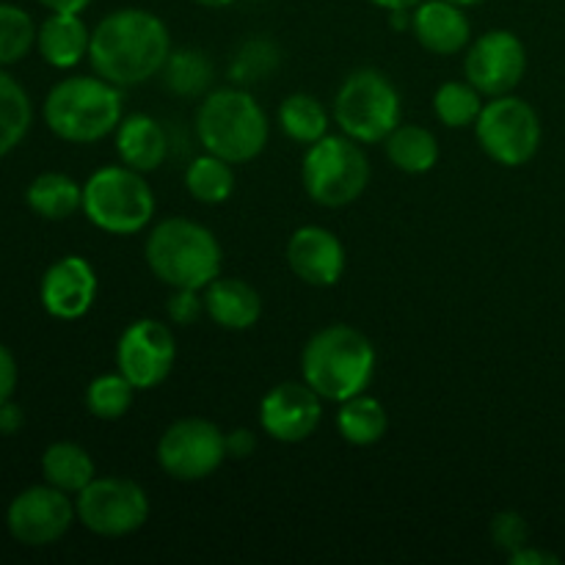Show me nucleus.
<instances>
[{
    "label": "nucleus",
    "mask_w": 565,
    "mask_h": 565,
    "mask_svg": "<svg viewBox=\"0 0 565 565\" xmlns=\"http://www.w3.org/2000/svg\"><path fill=\"white\" fill-rule=\"evenodd\" d=\"M88 47H92V31L81 14L50 11L36 31L39 55L55 70H75L83 58H88Z\"/></svg>",
    "instance_id": "21"
},
{
    "label": "nucleus",
    "mask_w": 565,
    "mask_h": 565,
    "mask_svg": "<svg viewBox=\"0 0 565 565\" xmlns=\"http://www.w3.org/2000/svg\"><path fill=\"white\" fill-rule=\"evenodd\" d=\"M370 169L364 143L353 141L345 132H329L312 147H307L301 163V182L315 204L329 210L348 207L370 185Z\"/></svg>",
    "instance_id": "7"
},
{
    "label": "nucleus",
    "mask_w": 565,
    "mask_h": 565,
    "mask_svg": "<svg viewBox=\"0 0 565 565\" xmlns=\"http://www.w3.org/2000/svg\"><path fill=\"white\" fill-rule=\"evenodd\" d=\"M541 119L533 105L513 94L491 97L475 121V138L494 163L519 169L541 149Z\"/></svg>",
    "instance_id": "9"
},
{
    "label": "nucleus",
    "mask_w": 565,
    "mask_h": 565,
    "mask_svg": "<svg viewBox=\"0 0 565 565\" xmlns=\"http://www.w3.org/2000/svg\"><path fill=\"white\" fill-rule=\"evenodd\" d=\"M199 6H204V9H226V6H232L235 0H196Z\"/></svg>",
    "instance_id": "42"
},
{
    "label": "nucleus",
    "mask_w": 565,
    "mask_h": 565,
    "mask_svg": "<svg viewBox=\"0 0 565 565\" xmlns=\"http://www.w3.org/2000/svg\"><path fill=\"white\" fill-rule=\"evenodd\" d=\"M401 92L392 77L373 66H364L340 83L331 116L340 132L370 147L390 138V132L401 125Z\"/></svg>",
    "instance_id": "8"
},
{
    "label": "nucleus",
    "mask_w": 565,
    "mask_h": 565,
    "mask_svg": "<svg viewBox=\"0 0 565 565\" xmlns=\"http://www.w3.org/2000/svg\"><path fill=\"white\" fill-rule=\"evenodd\" d=\"M116 152L119 160L141 174H152L169 158V132L154 116L130 114L116 127Z\"/></svg>",
    "instance_id": "20"
},
{
    "label": "nucleus",
    "mask_w": 565,
    "mask_h": 565,
    "mask_svg": "<svg viewBox=\"0 0 565 565\" xmlns=\"http://www.w3.org/2000/svg\"><path fill=\"white\" fill-rule=\"evenodd\" d=\"M386 160L403 174H428L439 163V141L428 127L397 125L384 141Z\"/></svg>",
    "instance_id": "26"
},
{
    "label": "nucleus",
    "mask_w": 565,
    "mask_h": 565,
    "mask_svg": "<svg viewBox=\"0 0 565 565\" xmlns=\"http://www.w3.org/2000/svg\"><path fill=\"white\" fill-rule=\"evenodd\" d=\"M412 33L434 55H458L472 42L469 17L450 0H423L412 11Z\"/></svg>",
    "instance_id": "18"
},
{
    "label": "nucleus",
    "mask_w": 565,
    "mask_h": 565,
    "mask_svg": "<svg viewBox=\"0 0 565 565\" xmlns=\"http://www.w3.org/2000/svg\"><path fill=\"white\" fill-rule=\"evenodd\" d=\"M25 204L44 221L72 218L83 210V185L61 171H44L28 185Z\"/></svg>",
    "instance_id": "24"
},
{
    "label": "nucleus",
    "mask_w": 565,
    "mask_h": 565,
    "mask_svg": "<svg viewBox=\"0 0 565 565\" xmlns=\"http://www.w3.org/2000/svg\"><path fill=\"white\" fill-rule=\"evenodd\" d=\"M136 386L116 370V373H103L86 386V408L92 417L103 423H116L130 412L136 401Z\"/></svg>",
    "instance_id": "32"
},
{
    "label": "nucleus",
    "mask_w": 565,
    "mask_h": 565,
    "mask_svg": "<svg viewBox=\"0 0 565 565\" xmlns=\"http://www.w3.org/2000/svg\"><path fill=\"white\" fill-rule=\"evenodd\" d=\"M279 119L281 132H285L290 141L301 143V147H312L315 141H320L323 136H329V110L312 94L296 92L279 105Z\"/></svg>",
    "instance_id": "27"
},
{
    "label": "nucleus",
    "mask_w": 565,
    "mask_h": 565,
    "mask_svg": "<svg viewBox=\"0 0 565 565\" xmlns=\"http://www.w3.org/2000/svg\"><path fill=\"white\" fill-rule=\"evenodd\" d=\"M235 166L218 154H199L185 169L188 193L202 204H224L235 193Z\"/></svg>",
    "instance_id": "29"
},
{
    "label": "nucleus",
    "mask_w": 565,
    "mask_h": 565,
    "mask_svg": "<svg viewBox=\"0 0 565 565\" xmlns=\"http://www.w3.org/2000/svg\"><path fill=\"white\" fill-rule=\"evenodd\" d=\"M292 274L312 287H334L345 274V246L331 230L318 224L298 226L285 248Z\"/></svg>",
    "instance_id": "17"
},
{
    "label": "nucleus",
    "mask_w": 565,
    "mask_h": 565,
    "mask_svg": "<svg viewBox=\"0 0 565 565\" xmlns=\"http://www.w3.org/2000/svg\"><path fill=\"white\" fill-rule=\"evenodd\" d=\"M508 563L511 565H557L561 563V557L552 555V552H546V550H539V546L527 544V546H522V550L513 552V555H508Z\"/></svg>",
    "instance_id": "38"
},
{
    "label": "nucleus",
    "mask_w": 565,
    "mask_h": 565,
    "mask_svg": "<svg viewBox=\"0 0 565 565\" xmlns=\"http://www.w3.org/2000/svg\"><path fill=\"white\" fill-rule=\"evenodd\" d=\"M323 423V397L307 381H281L259 403V425L281 445L307 441Z\"/></svg>",
    "instance_id": "15"
},
{
    "label": "nucleus",
    "mask_w": 565,
    "mask_h": 565,
    "mask_svg": "<svg viewBox=\"0 0 565 565\" xmlns=\"http://www.w3.org/2000/svg\"><path fill=\"white\" fill-rule=\"evenodd\" d=\"M125 88L99 75H72L55 83L44 97V125L66 143H97L116 132L125 119Z\"/></svg>",
    "instance_id": "4"
},
{
    "label": "nucleus",
    "mask_w": 565,
    "mask_h": 565,
    "mask_svg": "<svg viewBox=\"0 0 565 565\" xmlns=\"http://www.w3.org/2000/svg\"><path fill=\"white\" fill-rule=\"evenodd\" d=\"M177 362V340L169 323L141 318L121 331L116 342V370L136 390H154L171 375Z\"/></svg>",
    "instance_id": "13"
},
{
    "label": "nucleus",
    "mask_w": 565,
    "mask_h": 565,
    "mask_svg": "<svg viewBox=\"0 0 565 565\" xmlns=\"http://www.w3.org/2000/svg\"><path fill=\"white\" fill-rule=\"evenodd\" d=\"M224 441L226 458H232V461H246V458H252L254 450H257V434L248 428L230 430V434H224Z\"/></svg>",
    "instance_id": "36"
},
{
    "label": "nucleus",
    "mask_w": 565,
    "mask_h": 565,
    "mask_svg": "<svg viewBox=\"0 0 565 565\" xmlns=\"http://www.w3.org/2000/svg\"><path fill=\"white\" fill-rule=\"evenodd\" d=\"M491 541H494V546L500 552L513 555V552L530 544L527 519L516 511H500L491 519Z\"/></svg>",
    "instance_id": "34"
},
{
    "label": "nucleus",
    "mask_w": 565,
    "mask_h": 565,
    "mask_svg": "<svg viewBox=\"0 0 565 565\" xmlns=\"http://www.w3.org/2000/svg\"><path fill=\"white\" fill-rule=\"evenodd\" d=\"M226 461L224 430L204 417H182L158 439V463L171 480L199 483Z\"/></svg>",
    "instance_id": "11"
},
{
    "label": "nucleus",
    "mask_w": 565,
    "mask_h": 565,
    "mask_svg": "<svg viewBox=\"0 0 565 565\" xmlns=\"http://www.w3.org/2000/svg\"><path fill=\"white\" fill-rule=\"evenodd\" d=\"M160 77H163V88L169 94L182 99H196L213 92L215 64L204 50L177 47L166 58Z\"/></svg>",
    "instance_id": "22"
},
{
    "label": "nucleus",
    "mask_w": 565,
    "mask_h": 565,
    "mask_svg": "<svg viewBox=\"0 0 565 565\" xmlns=\"http://www.w3.org/2000/svg\"><path fill=\"white\" fill-rule=\"evenodd\" d=\"M39 298L50 318L81 320L97 301V274L92 263L77 254L55 259L42 276Z\"/></svg>",
    "instance_id": "16"
},
{
    "label": "nucleus",
    "mask_w": 565,
    "mask_h": 565,
    "mask_svg": "<svg viewBox=\"0 0 565 565\" xmlns=\"http://www.w3.org/2000/svg\"><path fill=\"white\" fill-rule=\"evenodd\" d=\"M483 94L469 81H447L434 94V114L450 130L475 127L483 110Z\"/></svg>",
    "instance_id": "31"
},
{
    "label": "nucleus",
    "mask_w": 565,
    "mask_h": 565,
    "mask_svg": "<svg viewBox=\"0 0 565 565\" xmlns=\"http://www.w3.org/2000/svg\"><path fill=\"white\" fill-rule=\"evenodd\" d=\"M281 66V50L274 39L254 36L243 42L235 50L230 61V81L235 86H254L259 81H268L276 70Z\"/></svg>",
    "instance_id": "30"
},
{
    "label": "nucleus",
    "mask_w": 565,
    "mask_h": 565,
    "mask_svg": "<svg viewBox=\"0 0 565 565\" xmlns=\"http://www.w3.org/2000/svg\"><path fill=\"white\" fill-rule=\"evenodd\" d=\"M450 3L461 6V9H469V6H478V3H483V0H450Z\"/></svg>",
    "instance_id": "43"
},
{
    "label": "nucleus",
    "mask_w": 565,
    "mask_h": 565,
    "mask_svg": "<svg viewBox=\"0 0 565 565\" xmlns=\"http://www.w3.org/2000/svg\"><path fill=\"white\" fill-rule=\"evenodd\" d=\"M193 127L204 152L218 154L232 166L257 160L268 147L270 136L263 105L243 86L213 88L204 94Z\"/></svg>",
    "instance_id": "2"
},
{
    "label": "nucleus",
    "mask_w": 565,
    "mask_h": 565,
    "mask_svg": "<svg viewBox=\"0 0 565 565\" xmlns=\"http://www.w3.org/2000/svg\"><path fill=\"white\" fill-rule=\"evenodd\" d=\"M25 425V412L14 401L0 403V436H17Z\"/></svg>",
    "instance_id": "39"
},
{
    "label": "nucleus",
    "mask_w": 565,
    "mask_h": 565,
    "mask_svg": "<svg viewBox=\"0 0 565 565\" xmlns=\"http://www.w3.org/2000/svg\"><path fill=\"white\" fill-rule=\"evenodd\" d=\"M301 375L323 401L342 403L362 395L375 375L373 342L353 326H326L303 345Z\"/></svg>",
    "instance_id": "3"
},
{
    "label": "nucleus",
    "mask_w": 565,
    "mask_h": 565,
    "mask_svg": "<svg viewBox=\"0 0 565 565\" xmlns=\"http://www.w3.org/2000/svg\"><path fill=\"white\" fill-rule=\"evenodd\" d=\"M527 72V47L513 31L497 28L486 31L475 42H469L463 58V77L478 88L483 97H502L513 94Z\"/></svg>",
    "instance_id": "14"
},
{
    "label": "nucleus",
    "mask_w": 565,
    "mask_h": 565,
    "mask_svg": "<svg viewBox=\"0 0 565 565\" xmlns=\"http://www.w3.org/2000/svg\"><path fill=\"white\" fill-rule=\"evenodd\" d=\"M154 193L147 174L130 166H99L83 185L81 213L108 235H138L154 218Z\"/></svg>",
    "instance_id": "6"
},
{
    "label": "nucleus",
    "mask_w": 565,
    "mask_h": 565,
    "mask_svg": "<svg viewBox=\"0 0 565 565\" xmlns=\"http://www.w3.org/2000/svg\"><path fill=\"white\" fill-rule=\"evenodd\" d=\"M42 478L44 483L75 497L97 478V467L86 447L75 441H53L42 456Z\"/></svg>",
    "instance_id": "25"
},
{
    "label": "nucleus",
    "mask_w": 565,
    "mask_h": 565,
    "mask_svg": "<svg viewBox=\"0 0 565 565\" xmlns=\"http://www.w3.org/2000/svg\"><path fill=\"white\" fill-rule=\"evenodd\" d=\"M204 315L226 331H248L263 318V296L237 276H215L202 290Z\"/></svg>",
    "instance_id": "19"
},
{
    "label": "nucleus",
    "mask_w": 565,
    "mask_h": 565,
    "mask_svg": "<svg viewBox=\"0 0 565 565\" xmlns=\"http://www.w3.org/2000/svg\"><path fill=\"white\" fill-rule=\"evenodd\" d=\"M33 125V105L17 77L0 70V160L25 141Z\"/></svg>",
    "instance_id": "28"
},
{
    "label": "nucleus",
    "mask_w": 565,
    "mask_h": 565,
    "mask_svg": "<svg viewBox=\"0 0 565 565\" xmlns=\"http://www.w3.org/2000/svg\"><path fill=\"white\" fill-rule=\"evenodd\" d=\"M36 22L25 9L0 3V70L14 66L36 47Z\"/></svg>",
    "instance_id": "33"
},
{
    "label": "nucleus",
    "mask_w": 565,
    "mask_h": 565,
    "mask_svg": "<svg viewBox=\"0 0 565 565\" xmlns=\"http://www.w3.org/2000/svg\"><path fill=\"white\" fill-rule=\"evenodd\" d=\"M204 312L202 290H188V287H174L166 301V318L174 326L196 323L199 315Z\"/></svg>",
    "instance_id": "35"
},
{
    "label": "nucleus",
    "mask_w": 565,
    "mask_h": 565,
    "mask_svg": "<svg viewBox=\"0 0 565 565\" xmlns=\"http://www.w3.org/2000/svg\"><path fill=\"white\" fill-rule=\"evenodd\" d=\"M47 11H58V14H81L92 6V0H36Z\"/></svg>",
    "instance_id": "40"
},
{
    "label": "nucleus",
    "mask_w": 565,
    "mask_h": 565,
    "mask_svg": "<svg viewBox=\"0 0 565 565\" xmlns=\"http://www.w3.org/2000/svg\"><path fill=\"white\" fill-rule=\"evenodd\" d=\"M75 522L77 511L72 494L50 483L20 491L6 511V527H9L11 539L22 546H33V550L58 544Z\"/></svg>",
    "instance_id": "12"
},
{
    "label": "nucleus",
    "mask_w": 565,
    "mask_h": 565,
    "mask_svg": "<svg viewBox=\"0 0 565 565\" xmlns=\"http://www.w3.org/2000/svg\"><path fill=\"white\" fill-rule=\"evenodd\" d=\"M337 430L342 439L353 447H373L390 430V414H386L384 403L379 397L367 395H353L340 403L337 408Z\"/></svg>",
    "instance_id": "23"
},
{
    "label": "nucleus",
    "mask_w": 565,
    "mask_h": 565,
    "mask_svg": "<svg viewBox=\"0 0 565 565\" xmlns=\"http://www.w3.org/2000/svg\"><path fill=\"white\" fill-rule=\"evenodd\" d=\"M171 50V33L158 14L147 9H116L92 31L88 64L103 81L136 88L160 75Z\"/></svg>",
    "instance_id": "1"
},
{
    "label": "nucleus",
    "mask_w": 565,
    "mask_h": 565,
    "mask_svg": "<svg viewBox=\"0 0 565 565\" xmlns=\"http://www.w3.org/2000/svg\"><path fill=\"white\" fill-rule=\"evenodd\" d=\"M149 270L166 287L204 290L221 276L224 252L213 232L191 218H163L152 226L143 243Z\"/></svg>",
    "instance_id": "5"
},
{
    "label": "nucleus",
    "mask_w": 565,
    "mask_h": 565,
    "mask_svg": "<svg viewBox=\"0 0 565 565\" xmlns=\"http://www.w3.org/2000/svg\"><path fill=\"white\" fill-rule=\"evenodd\" d=\"M17 381H20V370H17L14 353L0 342V403L14 397Z\"/></svg>",
    "instance_id": "37"
},
{
    "label": "nucleus",
    "mask_w": 565,
    "mask_h": 565,
    "mask_svg": "<svg viewBox=\"0 0 565 565\" xmlns=\"http://www.w3.org/2000/svg\"><path fill=\"white\" fill-rule=\"evenodd\" d=\"M373 6H379V9L384 11H397V9H417L423 0H370Z\"/></svg>",
    "instance_id": "41"
},
{
    "label": "nucleus",
    "mask_w": 565,
    "mask_h": 565,
    "mask_svg": "<svg viewBox=\"0 0 565 565\" xmlns=\"http://www.w3.org/2000/svg\"><path fill=\"white\" fill-rule=\"evenodd\" d=\"M77 522L99 539H125L138 533L149 519V497L130 478H94L75 494Z\"/></svg>",
    "instance_id": "10"
}]
</instances>
